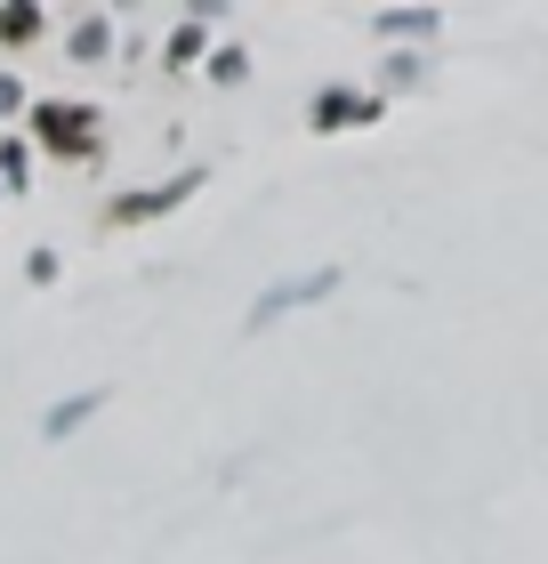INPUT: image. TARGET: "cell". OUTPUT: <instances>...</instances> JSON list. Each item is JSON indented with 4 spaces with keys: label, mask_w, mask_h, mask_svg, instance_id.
Masks as SVG:
<instances>
[{
    "label": "cell",
    "mask_w": 548,
    "mask_h": 564,
    "mask_svg": "<svg viewBox=\"0 0 548 564\" xmlns=\"http://www.w3.org/2000/svg\"><path fill=\"white\" fill-rule=\"evenodd\" d=\"M97 403H106V395H73V403H57V412H49V435H73V427L97 412Z\"/></svg>",
    "instance_id": "5"
},
{
    "label": "cell",
    "mask_w": 548,
    "mask_h": 564,
    "mask_svg": "<svg viewBox=\"0 0 548 564\" xmlns=\"http://www.w3.org/2000/svg\"><path fill=\"white\" fill-rule=\"evenodd\" d=\"M0 113H17V82H0Z\"/></svg>",
    "instance_id": "8"
},
{
    "label": "cell",
    "mask_w": 548,
    "mask_h": 564,
    "mask_svg": "<svg viewBox=\"0 0 548 564\" xmlns=\"http://www.w3.org/2000/svg\"><path fill=\"white\" fill-rule=\"evenodd\" d=\"M41 138L57 153H89L97 145V113L89 106H41Z\"/></svg>",
    "instance_id": "1"
},
{
    "label": "cell",
    "mask_w": 548,
    "mask_h": 564,
    "mask_svg": "<svg viewBox=\"0 0 548 564\" xmlns=\"http://www.w3.org/2000/svg\"><path fill=\"white\" fill-rule=\"evenodd\" d=\"M323 291H339V274H299V282H275L267 299L250 306V330H267L275 315H291V306H307V299H323Z\"/></svg>",
    "instance_id": "2"
},
{
    "label": "cell",
    "mask_w": 548,
    "mask_h": 564,
    "mask_svg": "<svg viewBox=\"0 0 548 564\" xmlns=\"http://www.w3.org/2000/svg\"><path fill=\"white\" fill-rule=\"evenodd\" d=\"M379 33H436V9H387Z\"/></svg>",
    "instance_id": "6"
},
{
    "label": "cell",
    "mask_w": 548,
    "mask_h": 564,
    "mask_svg": "<svg viewBox=\"0 0 548 564\" xmlns=\"http://www.w3.org/2000/svg\"><path fill=\"white\" fill-rule=\"evenodd\" d=\"M194 186H202V177L186 170V177H170V186H146V194H121V202H114V218H162V210H178V202H186Z\"/></svg>",
    "instance_id": "3"
},
{
    "label": "cell",
    "mask_w": 548,
    "mask_h": 564,
    "mask_svg": "<svg viewBox=\"0 0 548 564\" xmlns=\"http://www.w3.org/2000/svg\"><path fill=\"white\" fill-rule=\"evenodd\" d=\"M315 121H323V130H339V121H372V97H347V89H331L323 106H315Z\"/></svg>",
    "instance_id": "4"
},
{
    "label": "cell",
    "mask_w": 548,
    "mask_h": 564,
    "mask_svg": "<svg viewBox=\"0 0 548 564\" xmlns=\"http://www.w3.org/2000/svg\"><path fill=\"white\" fill-rule=\"evenodd\" d=\"M0 33H9V41H33V33H41V9H24V0H17V9H0Z\"/></svg>",
    "instance_id": "7"
}]
</instances>
